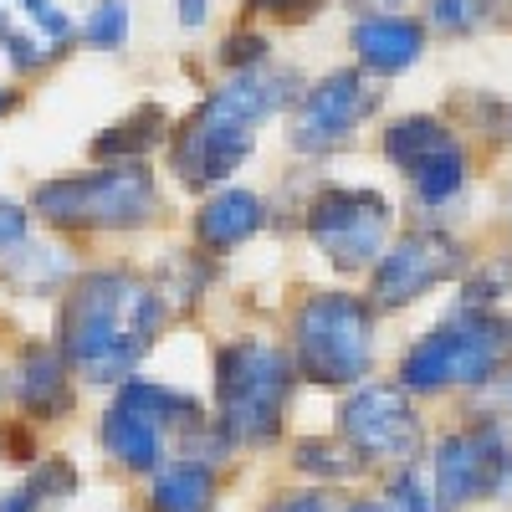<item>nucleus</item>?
Instances as JSON below:
<instances>
[{"mask_svg": "<svg viewBox=\"0 0 512 512\" xmlns=\"http://www.w3.org/2000/svg\"><path fill=\"white\" fill-rule=\"evenodd\" d=\"M164 328V297L134 272H88L62 303V359L93 384L134 369Z\"/></svg>", "mask_w": 512, "mask_h": 512, "instance_id": "1", "label": "nucleus"}, {"mask_svg": "<svg viewBox=\"0 0 512 512\" xmlns=\"http://www.w3.org/2000/svg\"><path fill=\"white\" fill-rule=\"evenodd\" d=\"M297 93V72L292 67H246L236 72L221 93H210L175 139H169V164L185 185H216L226 175H236V164L251 154L256 134L251 128L272 118L277 108H287Z\"/></svg>", "mask_w": 512, "mask_h": 512, "instance_id": "2", "label": "nucleus"}, {"mask_svg": "<svg viewBox=\"0 0 512 512\" xmlns=\"http://www.w3.org/2000/svg\"><path fill=\"white\" fill-rule=\"evenodd\" d=\"M31 210L62 231H134L159 216V190L144 164H108L36 185Z\"/></svg>", "mask_w": 512, "mask_h": 512, "instance_id": "3", "label": "nucleus"}, {"mask_svg": "<svg viewBox=\"0 0 512 512\" xmlns=\"http://www.w3.org/2000/svg\"><path fill=\"white\" fill-rule=\"evenodd\" d=\"M287 384H292V364L277 344H262V338L226 344L216 354V400H221L226 436L241 446H267L282 425Z\"/></svg>", "mask_w": 512, "mask_h": 512, "instance_id": "4", "label": "nucleus"}, {"mask_svg": "<svg viewBox=\"0 0 512 512\" xmlns=\"http://www.w3.org/2000/svg\"><path fill=\"white\" fill-rule=\"evenodd\" d=\"M292 344L313 384H359L374 364V318L349 292H313L297 308Z\"/></svg>", "mask_w": 512, "mask_h": 512, "instance_id": "5", "label": "nucleus"}, {"mask_svg": "<svg viewBox=\"0 0 512 512\" xmlns=\"http://www.w3.org/2000/svg\"><path fill=\"white\" fill-rule=\"evenodd\" d=\"M512 349V328L497 313L466 308L451 323H441L431 338L405 354L400 390H451V384H487Z\"/></svg>", "mask_w": 512, "mask_h": 512, "instance_id": "6", "label": "nucleus"}, {"mask_svg": "<svg viewBox=\"0 0 512 512\" xmlns=\"http://www.w3.org/2000/svg\"><path fill=\"white\" fill-rule=\"evenodd\" d=\"M308 231L323 246V256L338 272H359L369 267L384 231H390V205L374 190H323L308 210Z\"/></svg>", "mask_w": 512, "mask_h": 512, "instance_id": "7", "label": "nucleus"}, {"mask_svg": "<svg viewBox=\"0 0 512 512\" xmlns=\"http://www.w3.org/2000/svg\"><path fill=\"white\" fill-rule=\"evenodd\" d=\"M384 159L415 185V195L425 205L451 200L466 180V149L456 144V134L441 118H425V113L400 118L390 134H384Z\"/></svg>", "mask_w": 512, "mask_h": 512, "instance_id": "8", "label": "nucleus"}, {"mask_svg": "<svg viewBox=\"0 0 512 512\" xmlns=\"http://www.w3.org/2000/svg\"><path fill=\"white\" fill-rule=\"evenodd\" d=\"M512 466V446H507V431L497 420L487 425H472V431H456L436 446V461H431V487H436V507L441 512H456L482 492H497L502 477Z\"/></svg>", "mask_w": 512, "mask_h": 512, "instance_id": "9", "label": "nucleus"}, {"mask_svg": "<svg viewBox=\"0 0 512 512\" xmlns=\"http://www.w3.org/2000/svg\"><path fill=\"white\" fill-rule=\"evenodd\" d=\"M338 431H344L349 451L364 461H410L420 451V415L395 384H364L338 410Z\"/></svg>", "mask_w": 512, "mask_h": 512, "instance_id": "10", "label": "nucleus"}, {"mask_svg": "<svg viewBox=\"0 0 512 512\" xmlns=\"http://www.w3.org/2000/svg\"><path fill=\"white\" fill-rule=\"evenodd\" d=\"M379 98L384 93L359 67H344V72L323 77L318 88L303 93V103H297V113H292V144L297 149H328L338 139H349L364 118L379 113Z\"/></svg>", "mask_w": 512, "mask_h": 512, "instance_id": "11", "label": "nucleus"}, {"mask_svg": "<svg viewBox=\"0 0 512 512\" xmlns=\"http://www.w3.org/2000/svg\"><path fill=\"white\" fill-rule=\"evenodd\" d=\"M461 272V246L441 231H415L400 246H390L374 267V303L379 308H405L425 297L436 282Z\"/></svg>", "mask_w": 512, "mask_h": 512, "instance_id": "12", "label": "nucleus"}, {"mask_svg": "<svg viewBox=\"0 0 512 512\" xmlns=\"http://www.w3.org/2000/svg\"><path fill=\"white\" fill-rule=\"evenodd\" d=\"M0 52L21 72H41L72 52V16L57 0H0Z\"/></svg>", "mask_w": 512, "mask_h": 512, "instance_id": "13", "label": "nucleus"}, {"mask_svg": "<svg viewBox=\"0 0 512 512\" xmlns=\"http://www.w3.org/2000/svg\"><path fill=\"white\" fill-rule=\"evenodd\" d=\"M349 41H354V52L369 72L395 77V72L415 67V57L425 47V31L410 16H364V21H354Z\"/></svg>", "mask_w": 512, "mask_h": 512, "instance_id": "14", "label": "nucleus"}, {"mask_svg": "<svg viewBox=\"0 0 512 512\" xmlns=\"http://www.w3.org/2000/svg\"><path fill=\"white\" fill-rule=\"evenodd\" d=\"M164 425L149 415V410H139L134 400H113V410L103 415V446L128 466V472H159L164 466Z\"/></svg>", "mask_w": 512, "mask_h": 512, "instance_id": "15", "label": "nucleus"}, {"mask_svg": "<svg viewBox=\"0 0 512 512\" xmlns=\"http://www.w3.org/2000/svg\"><path fill=\"white\" fill-rule=\"evenodd\" d=\"M262 221H267V205L251 190H221L195 210V236L210 251H231V246H241L262 231Z\"/></svg>", "mask_w": 512, "mask_h": 512, "instance_id": "16", "label": "nucleus"}, {"mask_svg": "<svg viewBox=\"0 0 512 512\" xmlns=\"http://www.w3.org/2000/svg\"><path fill=\"white\" fill-rule=\"evenodd\" d=\"M16 400L36 415V420H57L72 405V384H67V359L62 349H26L16 364Z\"/></svg>", "mask_w": 512, "mask_h": 512, "instance_id": "17", "label": "nucleus"}, {"mask_svg": "<svg viewBox=\"0 0 512 512\" xmlns=\"http://www.w3.org/2000/svg\"><path fill=\"white\" fill-rule=\"evenodd\" d=\"M216 497V472L205 461H185V466H159L149 507L154 512H205Z\"/></svg>", "mask_w": 512, "mask_h": 512, "instance_id": "18", "label": "nucleus"}, {"mask_svg": "<svg viewBox=\"0 0 512 512\" xmlns=\"http://www.w3.org/2000/svg\"><path fill=\"white\" fill-rule=\"evenodd\" d=\"M164 128H169V113L159 103H144V108L128 113L123 123H113L108 134H98L93 139V154L98 159H113V164H128V159H139L144 149H154L164 139Z\"/></svg>", "mask_w": 512, "mask_h": 512, "instance_id": "19", "label": "nucleus"}, {"mask_svg": "<svg viewBox=\"0 0 512 512\" xmlns=\"http://www.w3.org/2000/svg\"><path fill=\"white\" fill-rule=\"evenodd\" d=\"M292 456H297V466H303V472H313V477H354L359 466H364L354 451L333 446V441H303Z\"/></svg>", "mask_w": 512, "mask_h": 512, "instance_id": "20", "label": "nucleus"}, {"mask_svg": "<svg viewBox=\"0 0 512 512\" xmlns=\"http://www.w3.org/2000/svg\"><path fill=\"white\" fill-rule=\"evenodd\" d=\"M390 512H441L436 487H431V466H400V477L390 487Z\"/></svg>", "mask_w": 512, "mask_h": 512, "instance_id": "21", "label": "nucleus"}, {"mask_svg": "<svg viewBox=\"0 0 512 512\" xmlns=\"http://www.w3.org/2000/svg\"><path fill=\"white\" fill-rule=\"evenodd\" d=\"M82 36H88L93 47H103V52H118L128 41V6L123 0H103V6L88 16V26H82Z\"/></svg>", "mask_w": 512, "mask_h": 512, "instance_id": "22", "label": "nucleus"}, {"mask_svg": "<svg viewBox=\"0 0 512 512\" xmlns=\"http://www.w3.org/2000/svg\"><path fill=\"white\" fill-rule=\"evenodd\" d=\"M72 487H77V472H72L62 456L41 461V466H36V477H31V492H36L41 502H57V497H67Z\"/></svg>", "mask_w": 512, "mask_h": 512, "instance_id": "23", "label": "nucleus"}, {"mask_svg": "<svg viewBox=\"0 0 512 512\" xmlns=\"http://www.w3.org/2000/svg\"><path fill=\"white\" fill-rule=\"evenodd\" d=\"M221 62H226L231 72L262 67V62H267V36H256V31H236V36H226V47H221Z\"/></svg>", "mask_w": 512, "mask_h": 512, "instance_id": "24", "label": "nucleus"}, {"mask_svg": "<svg viewBox=\"0 0 512 512\" xmlns=\"http://www.w3.org/2000/svg\"><path fill=\"white\" fill-rule=\"evenodd\" d=\"M482 0H431V21L441 26V31H472V26H482Z\"/></svg>", "mask_w": 512, "mask_h": 512, "instance_id": "25", "label": "nucleus"}, {"mask_svg": "<svg viewBox=\"0 0 512 512\" xmlns=\"http://www.w3.org/2000/svg\"><path fill=\"white\" fill-rule=\"evenodd\" d=\"M318 6H323V0H246L251 16H272V21H287V26L308 21Z\"/></svg>", "mask_w": 512, "mask_h": 512, "instance_id": "26", "label": "nucleus"}, {"mask_svg": "<svg viewBox=\"0 0 512 512\" xmlns=\"http://www.w3.org/2000/svg\"><path fill=\"white\" fill-rule=\"evenodd\" d=\"M26 226H31L26 205H16V200L0 195V246H21V241H26Z\"/></svg>", "mask_w": 512, "mask_h": 512, "instance_id": "27", "label": "nucleus"}, {"mask_svg": "<svg viewBox=\"0 0 512 512\" xmlns=\"http://www.w3.org/2000/svg\"><path fill=\"white\" fill-rule=\"evenodd\" d=\"M267 512H333V502H328L323 492H297V497H282V502H272Z\"/></svg>", "mask_w": 512, "mask_h": 512, "instance_id": "28", "label": "nucleus"}, {"mask_svg": "<svg viewBox=\"0 0 512 512\" xmlns=\"http://www.w3.org/2000/svg\"><path fill=\"white\" fill-rule=\"evenodd\" d=\"M41 507V497L31 492V482L26 487H16V492H6V497H0V512H36Z\"/></svg>", "mask_w": 512, "mask_h": 512, "instance_id": "29", "label": "nucleus"}, {"mask_svg": "<svg viewBox=\"0 0 512 512\" xmlns=\"http://www.w3.org/2000/svg\"><path fill=\"white\" fill-rule=\"evenodd\" d=\"M175 11H180V26H205V16H210V0H175Z\"/></svg>", "mask_w": 512, "mask_h": 512, "instance_id": "30", "label": "nucleus"}, {"mask_svg": "<svg viewBox=\"0 0 512 512\" xmlns=\"http://www.w3.org/2000/svg\"><path fill=\"white\" fill-rule=\"evenodd\" d=\"M6 451L16 456V466H21V461H31V456H26V431H21V425H16V431H6Z\"/></svg>", "mask_w": 512, "mask_h": 512, "instance_id": "31", "label": "nucleus"}, {"mask_svg": "<svg viewBox=\"0 0 512 512\" xmlns=\"http://www.w3.org/2000/svg\"><path fill=\"white\" fill-rule=\"evenodd\" d=\"M364 6H379V11H395V6H405V0H364Z\"/></svg>", "mask_w": 512, "mask_h": 512, "instance_id": "32", "label": "nucleus"}, {"mask_svg": "<svg viewBox=\"0 0 512 512\" xmlns=\"http://www.w3.org/2000/svg\"><path fill=\"white\" fill-rule=\"evenodd\" d=\"M349 512H390V507H374V502H359V507H349Z\"/></svg>", "mask_w": 512, "mask_h": 512, "instance_id": "33", "label": "nucleus"}, {"mask_svg": "<svg viewBox=\"0 0 512 512\" xmlns=\"http://www.w3.org/2000/svg\"><path fill=\"white\" fill-rule=\"evenodd\" d=\"M11 103H16V98H11V93H0V113H6V108H11Z\"/></svg>", "mask_w": 512, "mask_h": 512, "instance_id": "34", "label": "nucleus"}]
</instances>
